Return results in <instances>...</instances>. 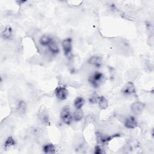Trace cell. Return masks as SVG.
<instances>
[{"label":"cell","instance_id":"obj_1","mask_svg":"<svg viewBox=\"0 0 154 154\" xmlns=\"http://www.w3.org/2000/svg\"><path fill=\"white\" fill-rule=\"evenodd\" d=\"M104 75L99 72H92L89 78V81L94 87H98L104 81Z\"/></svg>","mask_w":154,"mask_h":154},{"label":"cell","instance_id":"obj_2","mask_svg":"<svg viewBox=\"0 0 154 154\" xmlns=\"http://www.w3.org/2000/svg\"><path fill=\"white\" fill-rule=\"evenodd\" d=\"M60 116H61L62 121H63V122L65 123L66 124L69 125L71 123L72 119H73V116L71 113L70 108L67 106L63 108L61 112Z\"/></svg>","mask_w":154,"mask_h":154},{"label":"cell","instance_id":"obj_3","mask_svg":"<svg viewBox=\"0 0 154 154\" xmlns=\"http://www.w3.org/2000/svg\"><path fill=\"white\" fill-rule=\"evenodd\" d=\"M57 98L61 101L65 100L68 97V90L65 87H59L55 90Z\"/></svg>","mask_w":154,"mask_h":154},{"label":"cell","instance_id":"obj_4","mask_svg":"<svg viewBox=\"0 0 154 154\" xmlns=\"http://www.w3.org/2000/svg\"><path fill=\"white\" fill-rule=\"evenodd\" d=\"M145 108V105L141 102H136L131 106V110L136 115L141 114Z\"/></svg>","mask_w":154,"mask_h":154},{"label":"cell","instance_id":"obj_5","mask_svg":"<svg viewBox=\"0 0 154 154\" xmlns=\"http://www.w3.org/2000/svg\"><path fill=\"white\" fill-rule=\"evenodd\" d=\"M122 93L125 95H131L136 93V88L132 82L126 83L122 88Z\"/></svg>","mask_w":154,"mask_h":154},{"label":"cell","instance_id":"obj_6","mask_svg":"<svg viewBox=\"0 0 154 154\" xmlns=\"http://www.w3.org/2000/svg\"><path fill=\"white\" fill-rule=\"evenodd\" d=\"M72 40L71 38H67L62 42V47L65 55H67L71 53L72 47Z\"/></svg>","mask_w":154,"mask_h":154},{"label":"cell","instance_id":"obj_7","mask_svg":"<svg viewBox=\"0 0 154 154\" xmlns=\"http://www.w3.org/2000/svg\"><path fill=\"white\" fill-rule=\"evenodd\" d=\"M125 125L128 129H134L137 127V122L134 117L129 116L125 120Z\"/></svg>","mask_w":154,"mask_h":154},{"label":"cell","instance_id":"obj_8","mask_svg":"<svg viewBox=\"0 0 154 154\" xmlns=\"http://www.w3.org/2000/svg\"><path fill=\"white\" fill-rule=\"evenodd\" d=\"M88 63L92 65L95 67L99 68L102 63V60L101 57H97V56H93V57H90L88 60Z\"/></svg>","mask_w":154,"mask_h":154},{"label":"cell","instance_id":"obj_9","mask_svg":"<svg viewBox=\"0 0 154 154\" xmlns=\"http://www.w3.org/2000/svg\"><path fill=\"white\" fill-rule=\"evenodd\" d=\"M49 50H50V52L52 54H56L59 52V48L57 44L53 40H52L51 42L48 45Z\"/></svg>","mask_w":154,"mask_h":154},{"label":"cell","instance_id":"obj_10","mask_svg":"<svg viewBox=\"0 0 154 154\" xmlns=\"http://www.w3.org/2000/svg\"><path fill=\"white\" fill-rule=\"evenodd\" d=\"M139 71L137 69H131L127 72V78L130 80H134L138 76Z\"/></svg>","mask_w":154,"mask_h":154},{"label":"cell","instance_id":"obj_11","mask_svg":"<svg viewBox=\"0 0 154 154\" xmlns=\"http://www.w3.org/2000/svg\"><path fill=\"white\" fill-rule=\"evenodd\" d=\"M12 36V29L10 26L6 27L2 33V37L4 39H10Z\"/></svg>","mask_w":154,"mask_h":154},{"label":"cell","instance_id":"obj_12","mask_svg":"<svg viewBox=\"0 0 154 154\" xmlns=\"http://www.w3.org/2000/svg\"><path fill=\"white\" fill-rule=\"evenodd\" d=\"M84 117L83 111L81 109H76L74 113L73 119L75 121H80Z\"/></svg>","mask_w":154,"mask_h":154},{"label":"cell","instance_id":"obj_13","mask_svg":"<svg viewBox=\"0 0 154 154\" xmlns=\"http://www.w3.org/2000/svg\"><path fill=\"white\" fill-rule=\"evenodd\" d=\"M99 106L101 110H106L108 107V102L104 96H100L99 100Z\"/></svg>","mask_w":154,"mask_h":154},{"label":"cell","instance_id":"obj_14","mask_svg":"<svg viewBox=\"0 0 154 154\" xmlns=\"http://www.w3.org/2000/svg\"><path fill=\"white\" fill-rule=\"evenodd\" d=\"M44 151L45 153L52 154L55 153V148L52 144H47L44 146Z\"/></svg>","mask_w":154,"mask_h":154},{"label":"cell","instance_id":"obj_15","mask_svg":"<svg viewBox=\"0 0 154 154\" xmlns=\"http://www.w3.org/2000/svg\"><path fill=\"white\" fill-rule=\"evenodd\" d=\"M52 39H51L49 36H42L39 39V43L42 46H48L51 42Z\"/></svg>","mask_w":154,"mask_h":154},{"label":"cell","instance_id":"obj_16","mask_svg":"<svg viewBox=\"0 0 154 154\" xmlns=\"http://www.w3.org/2000/svg\"><path fill=\"white\" fill-rule=\"evenodd\" d=\"M84 99L82 97H78L75 100L74 106L76 109H81L84 104Z\"/></svg>","mask_w":154,"mask_h":154},{"label":"cell","instance_id":"obj_17","mask_svg":"<svg viewBox=\"0 0 154 154\" xmlns=\"http://www.w3.org/2000/svg\"><path fill=\"white\" fill-rule=\"evenodd\" d=\"M27 110V105L25 102L20 101L18 103V111L20 114H25Z\"/></svg>","mask_w":154,"mask_h":154},{"label":"cell","instance_id":"obj_18","mask_svg":"<svg viewBox=\"0 0 154 154\" xmlns=\"http://www.w3.org/2000/svg\"><path fill=\"white\" fill-rule=\"evenodd\" d=\"M99 98L100 96L96 92H93L89 97V101L92 104H96L97 102H99Z\"/></svg>","mask_w":154,"mask_h":154},{"label":"cell","instance_id":"obj_19","mask_svg":"<svg viewBox=\"0 0 154 154\" xmlns=\"http://www.w3.org/2000/svg\"><path fill=\"white\" fill-rule=\"evenodd\" d=\"M15 144V141L12 137H9L6 140L5 143H4V147L5 149H8L10 147L13 146Z\"/></svg>","mask_w":154,"mask_h":154},{"label":"cell","instance_id":"obj_20","mask_svg":"<svg viewBox=\"0 0 154 154\" xmlns=\"http://www.w3.org/2000/svg\"><path fill=\"white\" fill-rule=\"evenodd\" d=\"M39 119L45 125H48L49 123V122H50V121H49V116L46 113H44V112L43 113H41L39 114Z\"/></svg>","mask_w":154,"mask_h":154},{"label":"cell","instance_id":"obj_21","mask_svg":"<svg viewBox=\"0 0 154 154\" xmlns=\"http://www.w3.org/2000/svg\"><path fill=\"white\" fill-rule=\"evenodd\" d=\"M95 121V117L93 115H88L86 116L85 119V121H84V124L86 126L90 124V123H93Z\"/></svg>","mask_w":154,"mask_h":154},{"label":"cell","instance_id":"obj_22","mask_svg":"<svg viewBox=\"0 0 154 154\" xmlns=\"http://www.w3.org/2000/svg\"><path fill=\"white\" fill-rule=\"evenodd\" d=\"M103 152H102V149L101 148V147L99 146H96L95 148V153H96V154H101Z\"/></svg>","mask_w":154,"mask_h":154},{"label":"cell","instance_id":"obj_23","mask_svg":"<svg viewBox=\"0 0 154 154\" xmlns=\"http://www.w3.org/2000/svg\"><path fill=\"white\" fill-rule=\"evenodd\" d=\"M149 45L151 46H152L153 45V42H154V40H153V36H149Z\"/></svg>","mask_w":154,"mask_h":154}]
</instances>
